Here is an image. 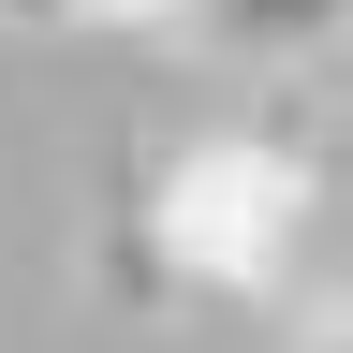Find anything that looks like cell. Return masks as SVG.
I'll return each instance as SVG.
<instances>
[{
  "label": "cell",
  "instance_id": "6da1fadb",
  "mask_svg": "<svg viewBox=\"0 0 353 353\" xmlns=\"http://www.w3.org/2000/svg\"><path fill=\"white\" fill-rule=\"evenodd\" d=\"M309 206H324V176H309V148H280V132H206V148L162 162V250L192 265V280L221 294H280L294 250H309Z\"/></svg>",
  "mask_w": 353,
  "mask_h": 353
},
{
  "label": "cell",
  "instance_id": "7a4b0ae2",
  "mask_svg": "<svg viewBox=\"0 0 353 353\" xmlns=\"http://www.w3.org/2000/svg\"><path fill=\"white\" fill-rule=\"evenodd\" d=\"M221 30L236 44H324V30H353V0H221Z\"/></svg>",
  "mask_w": 353,
  "mask_h": 353
},
{
  "label": "cell",
  "instance_id": "3957f363",
  "mask_svg": "<svg viewBox=\"0 0 353 353\" xmlns=\"http://www.w3.org/2000/svg\"><path fill=\"white\" fill-rule=\"evenodd\" d=\"M88 0H0V30H74Z\"/></svg>",
  "mask_w": 353,
  "mask_h": 353
},
{
  "label": "cell",
  "instance_id": "277c9868",
  "mask_svg": "<svg viewBox=\"0 0 353 353\" xmlns=\"http://www.w3.org/2000/svg\"><path fill=\"white\" fill-rule=\"evenodd\" d=\"M88 15H221V0H88Z\"/></svg>",
  "mask_w": 353,
  "mask_h": 353
},
{
  "label": "cell",
  "instance_id": "5b68a950",
  "mask_svg": "<svg viewBox=\"0 0 353 353\" xmlns=\"http://www.w3.org/2000/svg\"><path fill=\"white\" fill-rule=\"evenodd\" d=\"M324 353H353V339H324Z\"/></svg>",
  "mask_w": 353,
  "mask_h": 353
}]
</instances>
